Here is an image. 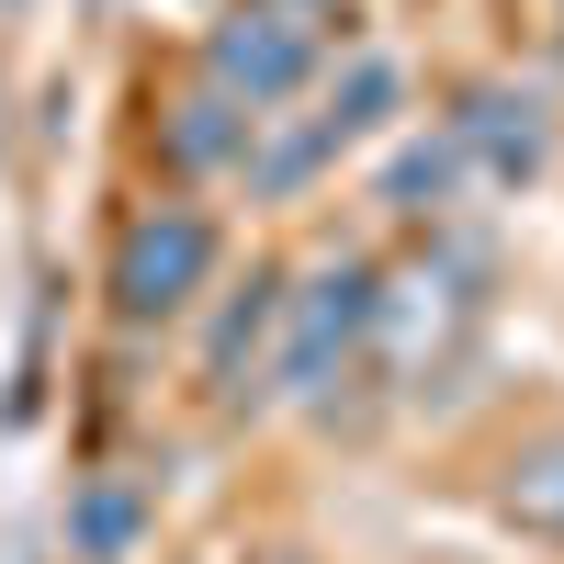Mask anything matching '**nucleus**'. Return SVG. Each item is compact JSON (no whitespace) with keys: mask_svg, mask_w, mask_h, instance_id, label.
I'll use <instances>...</instances> for the list:
<instances>
[{"mask_svg":"<svg viewBox=\"0 0 564 564\" xmlns=\"http://www.w3.org/2000/svg\"><path fill=\"white\" fill-rule=\"evenodd\" d=\"M204 271H215V226L193 204H159V215H135L124 238H113V305L135 327H159L204 294Z\"/></svg>","mask_w":564,"mask_h":564,"instance_id":"nucleus-1","label":"nucleus"},{"mask_svg":"<svg viewBox=\"0 0 564 564\" xmlns=\"http://www.w3.org/2000/svg\"><path fill=\"white\" fill-rule=\"evenodd\" d=\"M316 79V45L305 34H282L271 12H249V0H238V12H226L215 23V90H226V102H294V90Z\"/></svg>","mask_w":564,"mask_h":564,"instance_id":"nucleus-2","label":"nucleus"},{"mask_svg":"<svg viewBox=\"0 0 564 564\" xmlns=\"http://www.w3.org/2000/svg\"><path fill=\"white\" fill-rule=\"evenodd\" d=\"M361 327H372V271L350 260V271H327V282H316V305L294 316V350H282V384H294V395H316L327 372H339V350L361 339Z\"/></svg>","mask_w":564,"mask_h":564,"instance_id":"nucleus-3","label":"nucleus"},{"mask_svg":"<svg viewBox=\"0 0 564 564\" xmlns=\"http://www.w3.org/2000/svg\"><path fill=\"white\" fill-rule=\"evenodd\" d=\"M463 148H475L497 181H531L542 170V113L508 102V90H475V113H463Z\"/></svg>","mask_w":564,"mask_h":564,"instance_id":"nucleus-4","label":"nucleus"},{"mask_svg":"<svg viewBox=\"0 0 564 564\" xmlns=\"http://www.w3.org/2000/svg\"><path fill=\"white\" fill-rule=\"evenodd\" d=\"M238 148H249V113L226 102V90L181 102V124H170V159H181V170H215V159H238Z\"/></svg>","mask_w":564,"mask_h":564,"instance_id":"nucleus-5","label":"nucleus"},{"mask_svg":"<svg viewBox=\"0 0 564 564\" xmlns=\"http://www.w3.org/2000/svg\"><path fill=\"white\" fill-rule=\"evenodd\" d=\"M508 520H531V531L564 542V441H542V452L508 463Z\"/></svg>","mask_w":564,"mask_h":564,"instance_id":"nucleus-6","label":"nucleus"},{"mask_svg":"<svg viewBox=\"0 0 564 564\" xmlns=\"http://www.w3.org/2000/svg\"><path fill=\"white\" fill-rule=\"evenodd\" d=\"M271 316H282V282L260 271V282H249V305H226V327H215V384H226V372H238V361L271 339Z\"/></svg>","mask_w":564,"mask_h":564,"instance_id":"nucleus-7","label":"nucleus"},{"mask_svg":"<svg viewBox=\"0 0 564 564\" xmlns=\"http://www.w3.org/2000/svg\"><path fill=\"white\" fill-rule=\"evenodd\" d=\"M384 193H395L406 215H430V204L452 193V148H417V159H395V181H384Z\"/></svg>","mask_w":564,"mask_h":564,"instance_id":"nucleus-8","label":"nucleus"},{"mask_svg":"<svg viewBox=\"0 0 564 564\" xmlns=\"http://www.w3.org/2000/svg\"><path fill=\"white\" fill-rule=\"evenodd\" d=\"M79 542H90V553H124V542H135V497H124V486L79 497Z\"/></svg>","mask_w":564,"mask_h":564,"instance_id":"nucleus-9","label":"nucleus"},{"mask_svg":"<svg viewBox=\"0 0 564 564\" xmlns=\"http://www.w3.org/2000/svg\"><path fill=\"white\" fill-rule=\"evenodd\" d=\"M249 12H271L282 34H305V45H327V34L350 23V0H249Z\"/></svg>","mask_w":564,"mask_h":564,"instance_id":"nucleus-10","label":"nucleus"}]
</instances>
